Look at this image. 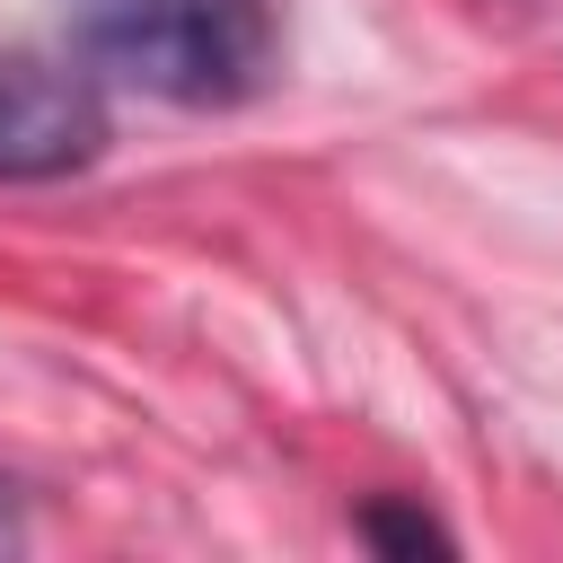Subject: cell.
Instances as JSON below:
<instances>
[{
	"mask_svg": "<svg viewBox=\"0 0 563 563\" xmlns=\"http://www.w3.org/2000/svg\"><path fill=\"white\" fill-rule=\"evenodd\" d=\"M62 26L88 70L167 106H238L273 70V0H62Z\"/></svg>",
	"mask_w": 563,
	"mask_h": 563,
	"instance_id": "6da1fadb",
	"label": "cell"
},
{
	"mask_svg": "<svg viewBox=\"0 0 563 563\" xmlns=\"http://www.w3.org/2000/svg\"><path fill=\"white\" fill-rule=\"evenodd\" d=\"M106 150V106L88 70H62L44 53H0V185L70 176Z\"/></svg>",
	"mask_w": 563,
	"mask_h": 563,
	"instance_id": "7a4b0ae2",
	"label": "cell"
},
{
	"mask_svg": "<svg viewBox=\"0 0 563 563\" xmlns=\"http://www.w3.org/2000/svg\"><path fill=\"white\" fill-rule=\"evenodd\" d=\"M361 537H369L378 554H449V545H457L431 510H396V501H369V510H361Z\"/></svg>",
	"mask_w": 563,
	"mask_h": 563,
	"instance_id": "3957f363",
	"label": "cell"
},
{
	"mask_svg": "<svg viewBox=\"0 0 563 563\" xmlns=\"http://www.w3.org/2000/svg\"><path fill=\"white\" fill-rule=\"evenodd\" d=\"M26 545V519H18V501H9V484H0V554H18Z\"/></svg>",
	"mask_w": 563,
	"mask_h": 563,
	"instance_id": "277c9868",
	"label": "cell"
}]
</instances>
